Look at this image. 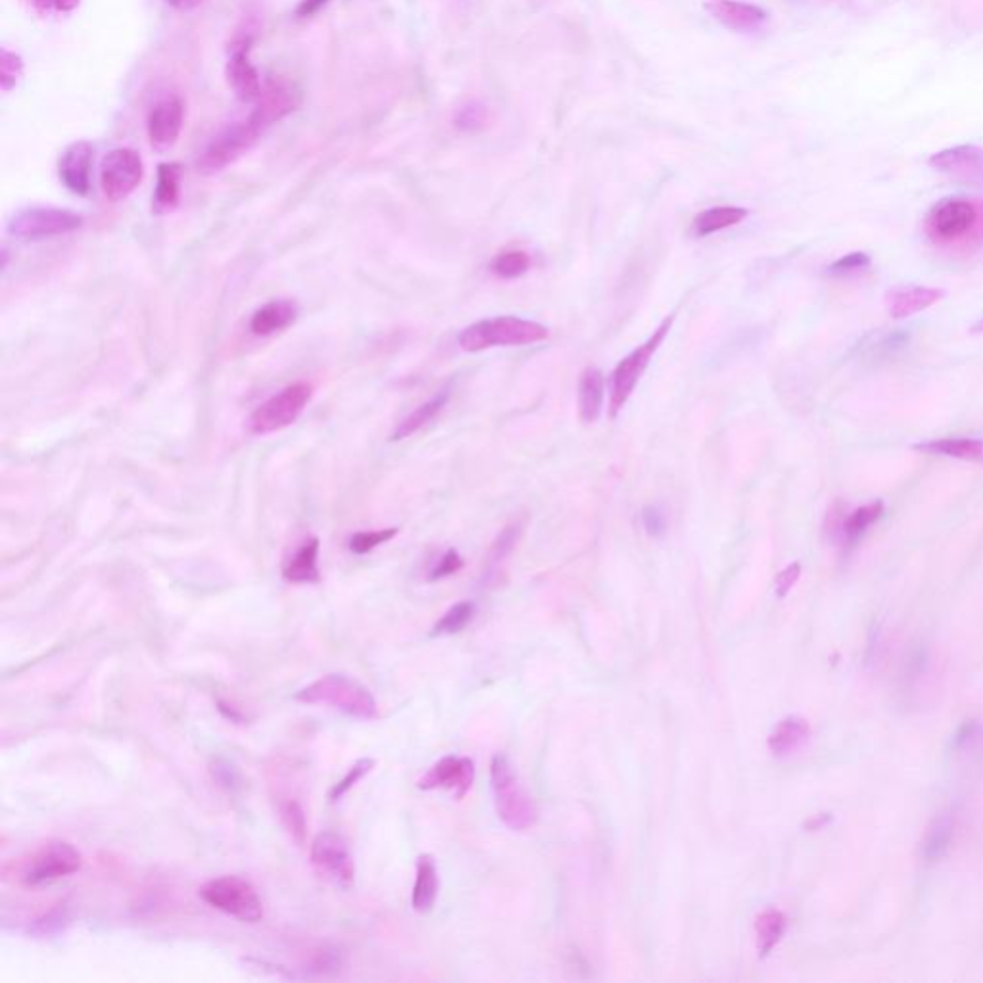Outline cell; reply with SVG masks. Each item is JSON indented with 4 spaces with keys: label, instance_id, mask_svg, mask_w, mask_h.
Instances as JSON below:
<instances>
[{
    "label": "cell",
    "instance_id": "cell-38",
    "mask_svg": "<svg viewBox=\"0 0 983 983\" xmlns=\"http://www.w3.org/2000/svg\"><path fill=\"white\" fill-rule=\"evenodd\" d=\"M66 922H68V911H66L64 905H58L52 911L43 914L41 918H37L29 926V932L33 936L39 937L56 936V934H60L66 928Z\"/></svg>",
    "mask_w": 983,
    "mask_h": 983
},
{
    "label": "cell",
    "instance_id": "cell-12",
    "mask_svg": "<svg viewBox=\"0 0 983 983\" xmlns=\"http://www.w3.org/2000/svg\"><path fill=\"white\" fill-rule=\"evenodd\" d=\"M143 158L133 148L110 150L100 166V185L108 200L120 202L143 181Z\"/></svg>",
    "mask_w": 983,
    "mask_h": 983
},
{
    "label": "cell",
    "instance_id": "cell-27",
    "mask_svg": "<svg viewBox=\"0 0 983 983\" xmlns=\"http://www.w3.org/2000/svg\"><path fill=\"white\" fill-rule=\"evenodd\" d=\"M319 538L306 540L283 567V578L294 584H313L319 582Z\"/></svg>",
    "mask_w": 983,
    "mask_h": 983
},
{
    "label": "cell",
    "instance_id": "cell-47",
    "mask_svg": "<svg viewBox=\"0 0 983 983\" xmlns=\"http://www.w3.org/2000/svg\"><path fill=\"white\" fill-rule=\"evenodd\" d=\"M480 123H482V108L480 106L463 108L459 118H457V125L463 129H473L475 125H480Z\"/></svg>",
    "mask_w": 983,
    "mask_h": 983
},
{
    "label": "cell",
    "instance_id": "cell-32",
    "mask_svg": "<svg viewBox=\"0 0 983 983\" xmlns=\"http://www.w3.org/2000/svg\"><path fill=\"white\" fill-rule=\"evenodd\" d=\"M448 400H450V394H448V392H440L438 396H434L432 400L425 402L423 406L413 409V411L409 413L408 417H404V419H402V421L396 425V429H394V432H392L390 440H404V438L411 436L413 432L423 429L427 423H431L432 419H434V417H436V415H438L442 409L446 408Z\"/></svg>",
    "mask_w": 983,
    "mask_h": 983
},
{
    "label": "cell",
    "instance_id": "cell-25",
    "mask_svg": "<svg viewBox=\"0 0 983 983\" xmlns=\"http://www.w3.org/2000/svg\"><path fill=\"white\" fill-rule=\"evenodd\" d=\"M912 448L930 456L955 457L960 461L983 465V438H937L918 442Z\"/></svg>",
    "mask_w": 983,
    "mask_h": 983
},
{
    "label": "cell",
    "instance_id": "cell-41",
    "mask_svg": "<svg viewBox=\"0 0 983 983\" xmlns=\"http://www.w3.org/2000/svg\"><path fill=\"white\" fill-rule=\"evenodd\" d=\"M212 776H214L217 784L221 788H225L227 792H239L242 788V774H240L239 768L227 759H216L212 763Z\"/></svg>",
    "mask_w": 983,
    "mask_h": 983
},
{
    "label": "cell",
    "instance_id": "cell-34",
    "mask_svg": "<svg viewBox=\"0 0 983 983\" xmlns=\"http://www.w3.org/2000/svg\"><path fill=\"white\" fill-rule=\"evenodd\" d=\"M488 267L500 279H519L530 269V256L525 250H509L496 256Z\"/></svg>",
    "mask_w": 983,
    "mask_h": 983
},
{
    "label": "cell",
    "instance_id": "cell-51",
    "mask_svg": "<svg viewBox=\"0 0 983 983\" xmlns=\"http://www.w3.org/2000/svg\"><path fill=\"white\" fill-rule=\"evenodd\" d=\"M970 333H972V335H983V317L982 319H978V321H976V323L970 327Z\"/></svg>",
    "mask_w": 983,
    "mask_h": 983
},
{
    "label": "cell",
    "instance_id": "cell-31",
    "mask_svg": "<svg viewBox=\"0 0 983 983\" xmlns=\"http://www.w3.org/2000/svg\"><path fill=\"white\" fill-rule=\"evenodd\" d=\"M786 926H788V920H786L784 912L776 911V909H767L757 916L755 932H757V951H759L761 959H765L774 951V947L780 943V939L786 932Z\"/></svg>",
    "mask_w": 983,
    "mask_h": 983
},
{
    "label": "cell",
    "instance_id": "cell-14",
    "mask_svg": "<svg viewBox=\"0 0 983 983\" xmlns=\"http://www.w3.org/2000/svg\"><path fill=\"white\" fill-rule=\"evenodd\" d=\"M928 164L939 173L949 175L951 179L983 187V148L976 144H960L953 148H945L930 156Z\"/></svg>",
    "mask_w": 983,
    "mask_h": 983
},
{
    "label": "cell",
    "instance_id": "cell-35",
    "mask_svg": "<svg viewBox=\"0 0 983 983\" xmlns=\"http://www.w3.org/2000/svg\"><path fill=\"white\" fill-rule=\"evenodd\" d=\"M281 820H283L288 834L292 836V840L296 841L298 845H304L306 832H308V822H306V815H304V809L300 807V803H296V801L283 803L281 805Z\"/></svg>",
    "mask_w": 983,
    "mask_h": 983
},
{
    "label": "cell",
    "instance_id": "cell-40",
    "mask_svg": "<svg viewBox=\"0 0 983 983\" xmlns=\"http://www.w3.org/2000/svg\"><path fill=\"white\" fill-rule=\"evenodd\" d=\"M373 768H375V759H360L358 763H354V767L350 768V770L346 772V776H344L340 782H336L335 788L331 790V795H329V797H331V801H333V803L340 801V799H342L346 793L350 792V790H352V788H354V786L360 782L361 778H365V776H367V774H369Z\"/></svg>",
    "mask_w": 983,
    "mask_h": 983
},
{
    "label": "cell",
    "instance_id": "cell-1",
    "mask_svg": "<svg viewBox=\"0 0 983 983\" xmlns=\"http://www.w3.org/2000/svg\"><path fill=\"white\" fill-rule=\"evenodd\" d=\"M924 233L937 248L974 250L983 244V204L968 198H943L924 217Z\"/></svg>",
    "mask_w": 983,
    "mask_h": 983
},
{
    "label": "cell",
    "instance_id": "cell-44",
    "mask_svg": "<svg viewBox=\"0 0 983 983\" xmlns=\"http://www.w3.org/2000/svg\"><path fill=\"white\" fill-rule=\"evenodd\" d=\"M465 561L463 557L456 552V550H448L444 553L438 563L432 567L431 575H429V580H440V578H446V576L456 575L461 569H463Z\"/></svg>",
    "mask_w": 983,
    "mask_h": 983
},
{
    "label": "cell",
    "instance_id": "cell-8",
    "mask_svg": "<svg viewBox=\"0 0 983 983\" xmlns=\"http://www.w3.org/2000/svg\"><path fill=\"white\" fill-rule=\"evenodd\" d=\"M312 384L294 383L271 396L250 415V431L254 434H271L292 425L312 400Z\"/></svg>",
    "mask_w": 983,
    "mask_h": 983
},
{
    "label": "cell",
    "instance_id": "cell-24",
    "mask_svg": "<svg viewBox=\"0 0 983 983\" xmlns=\"http://www.w3.org/2000/svg\"><path fill=\"white\" fill-rule=\"evenodd\" d=\"M605 400V377L598 367L582 371L578 381V413L584 423H596L600 419Z\"/></svg>",
    "mask_w": 983,
    "mask_h": 983
},
{
    "label": "cell",
    "instance_id": "cell-28",
    "mask_svg": "<svg viewBox=\"0 0 983 983\" xmlns=\"http://www.w3.org/2000/svg\"><path fill=\"white\" fill-rule=\"evenodd\" d=\"M438 895V870L432 855H421L411 893V905L417 912H431Z\"/></svg>",
    "mask_w": 983,
    "mask_h": 983
},
{
    "label": "cell",
    "instance_id": "cell-39",
    "mask_svg": "<svg viewBox=\"0 0 983 983\" xmlns=\"http://www.w3.org/2000/svg\"><path fill=\"white\" fill-rule=\"evenodd\" d=\"M870 265H872V258L866 252H851V254H845L840 260H836L834 264L828 265L826 275H830V277H851V275L863 273Z\"/></svg>",
    "mask_w": 983,
    "mask_h": 983
},
{
    "label": "cell",
    "instance_id": "cell-13",
    "mask_svg": "<svg viewBox=\"0 0 983 983\" xmlns=\"http://www.w3.org/2000/svg\"><path fill=\"white\" fill-rule=\"evenodd\" d=\"M884 509L882 500L861 505L853 511H847L843 502H836L826 515V532L843 550H851L863 540L868 528L882 519Z\"/></svg>",
    "mask_w": 983,
    "mask_h": 983
},
{
    "label": "cell",
    "instance_id": "cell-50",
    "mask_svg": "<svg viewBox=\"0 0 983 983\" xmlns=\"http://www.w3.org/2000/svg\"><path fill=\"white\" fill-rule=\"evenodd\" d=\"M202 0H168L169 6H173L175 10H181V12H187V10H192L200 4Z\"/></svg>",
    "mask_w": 983,
    "mask_h": 983
},
{
    "label": "cell",
    "instance_id": "cell-30",
    "mask_svg": "<svg viewBox=\"0 0 983 983\" xmlns=\"http://www.w3.org/2000/svg\"><path fill=\"white\" fill-rule=\"evenodd\" d=\"M749 212L740 206H717L701 212L694 219V233L697 237H709L713 233H719L722 229L734 227L742 223Z\"/></svg>",
    "mask_w": 983,
    "mask_h": 983
},
{
    "label": "cell",
    "instance_id": "cell-48",
    "mask_svg": "<svg viewBox=\"0 0 983 983\" xmlns=\"http://www.w3.org/2000/svg\"><path fill=\"white\" fill-rule=\"evenodd\" d=\"M327 4H329V0H300L296 6V16L298 18H312Z\"/></svg>",
    "mask_w": 983,
    "mask_h": 983
},
{
    "label": "cell",
    "instance_id": "cell-19",
    "mask_svg": "<svg viewBox=\"0 0 983 983\" xmlns=\"http://www.w3.org/2000/svg\"><path fill=\"white\" fill-rule=\"evenodd\" d=\"M705 10L722 27L736 33L755 31L768 20L767 10L740 0H709L705 2Z\"/></svg>",
    "mask_w": 983,
    "mask_h": 983
},
{
    "label": "cell",
    "instance_id": "cell-22",
    "mask_svg": "<svg viewBox=\"0 0 983 983\" xmlns=\"http://www.w3.org/2000/svg\"><path fill=\"white\" fill-rule=\"evenodd\" d=\"M957 828H959V815L953 809L934 816V820L928 824V828L924 832L922 845H920L922 859L926 863L941 861L953 847Z\"/></svg>",
    "mask_w": 983,
    "mask_h": 983
},
{
    "label": "cell",
    "instance_id": "cell-37",
    "mask_svg": "<svg viewBox=\"0 0 983 983\" xmlns=\"http://www.w3.org/2000/svg\"><path fill=\"white\" fill-rule=\"evenodd\" d=\"M398 534V528H384V530H365V532H356L352 538H350V550L356 553V555H365V553L373 552L375 548H379L384 542L392 540L394 536Z\"/></svg>",
    "mask_w": 983,
    "mask_h": 983
},
{
    "label": "cell",
    "instance_id": "cell-46",
    "mask_svg": "<svg viewBox=\"0 0 983 983\" xmlns=\"http://www.w3.org/2000/svg\"><path fill=\"white\" fill-rule=\"evenodd\" d=\"M33 4L43 12H72L79 0H33Z\"/></svg>",
    "mask_w": 983,
    "mask_h": 983
},
{
    "label": "cell",
    "instance_id": "cell-18",
    "mask_svg": "<svg viewBox=\"0 0 983 983\" xmlns=\"http://www.w3.org/2000/svg\"><path fill=\"white\" fill-rule=\"evenodd\" d=\"M225 77L235 96L242 102H258L264 93L262 77L250 62V43L233 50L225 66Z\"/></svg>",
    "mask_w": 983,
    "mask_h": 983
},
{
    "label": "cell",
    "instance_id": "cell-7",
    "mask_svg": "<svg viewBox=\"0 0 983 983\" xmlns=\"http://www.w3.org/2000/svg\"><path fill=\"white\" fill-rule=\"evenodd\" d=\"M264 131L250 120L237 121L221 129L216 137L206 144L196 160V168L204 175H212L237 162L254 144L260 141Z\"/></svg>",
    "mask_w": 983,
    "mask_h": 983
},
{
    "label": "cell",
    "instance_id": "cell-4",
    "mask_svg": "<svg viewBox=\"0 0 983 983\" xmlns=\"http://www.w3.org/2000/svg\"><path fill=\"white\" fill-rule=\"evenodd\" d=\"M492 786L496 792V811L505 826L515 832L530 830L538 822V807L513 772L505 755H496L490 765Z\"/></svg>",
    "mask_w": 983,
    "mask_h": 983
},
{
    "label": "cell",
    "instance_id": "cell-36",
    "mask_svg": "<svg viewBox=\"0 0 983 983\" xmlns=\"http://www.w3.org/2000/svg\"><path fill=\"white\" fill-rule=\"evenodd\" d=\"M24 77V60L20 54L12 50H2L0 56V87L4 93H10L20 79Z\"/></svg>",
    "mask_w": 983,
    "mask_h": 983
},
{
    "label": "cell",
    "instance_id": "cell-15",
    "mask_svg": "<svg viewBox=\"0 0 983 983\" xmlns=\"http://www.w3.org/2000/svg\"><path fill=\"white\" fill-rule=\"evenodd\" d=\"M475 782V763L469 757H444L417 782L421 790H450L463 799Z\"/></svg>",
    "mask_w": 983,
    "mask_h": 983
},
{
    "label": "cell",
    "instance_id": "cell-33",
    "mask_svg": "<svg viewBox=\"0 0 983 983\" xmlns=\"http://www.w3.org/2000/svg\"><path fill=\"white\" fill-rule=\"evenodd\" d=\"M475 617V603L473 601H461L454 607L446 611V615L434 624L432 636H446V634H457L461 632L467 624Z\"/></svg>",
    "mask_w": 983,
    "mask_h": 983
},
{
    "label": "cell",
    "instance_id": "cell-5",
    "mask_svg": "<svg viewBox=\"0 0 983 983\" xmlns=\"http://www.w3.org/2000/svg\"><path fill=\"white\" fill-rule=\"evenodd\" d=\"M672 321H674V317H667L642 346H638L634 352H630L615 367L613 377H611V400H609V417L611 419H617V415L623 411L626 402L630 400L632 392L636 390V384L640 383L642 375L646 373V369L649 367V361L653 360L655 352L659 350V346L665 342V338L669 335Z\"/></svg>",
    "mask_w": 983,
    "mask_h": 983
},
{
    "label": "cell",
    "instance_id": "cell-29",
    "mask_svg": "<svg viewBox=\"0 0 983 983\" xmlns=\"http://www.w3.org/2000/svg\"><path fill=\"white\" fill-rule=\"evenodd\" d=\"M181 179H183L181 164L166 162L158 166V183L154 191V210L158 214L177 208L181 198Z\"/></svg>",
    "mask_w": 983,
    "mask_h": 983
},
{
    "label": "cell",
    "instance_id": "cell-43",
    "mask_svg": "<svg viewBox=\"0 0 983 983\" xmlns=\"http://www.w3.org/2000/svg\"><path fill=\"white\" fill-rule=\"evenodd\" d=\"M642 525L646 528L649 536L659 538V536H663L667 532L669 521H667L665 511L659 505H648L642 511Z\"/></svg>",
    "mask_w": 983,
    "mask_h": 983
},
{
    "label": "cell",
    "instance_id": "cell-10",
    "mask_svg": "<svg viewBox=\"0 0 983 983\" xmlns=\"http://www.w3.org/2000/svg\"><path fill=\"white\" fill-rule=\"evenodd\" d=\"M83 225V217L62 208H27L8 223V235L22 240L68 235Z\"/></svg>",
    "mask_w": 983,
    "mask_h": 983
},
{
    "label": "cell",
    "instance_id": "cell-45",
    "mask_svg": "<svg viewBox=\"0 0 983 983\" xmlns=\"http://www.w3.org/2000/svg\"><path fill=\"white\" fill-rule=\"evenodd\" d=\"M799 576H801V563H797V561L788 565L782 573H778L776 576V596L786 598L793 586L797 584Z\"/></svg>",
    "mask_w": 983,
    "mask_h": 983
},
{
    "label": "cell",
    "instance_id": "cell-20",
    "mask_svg": "<svg viewBox=\"0 0 983 983\" xmlns=\"http://www.w3.org/2000/svg\"><path fill=\"white\" fill-rule=\"evenodd\" d=\"M185 120V106L179 96L158 102L148 116V137L154 146L168 148L179 139Z\"/></svg>",
    "mask_w": 983,
    "mask_h": 983
},
{
    "label": "cell",
    "instance_id": "cell-6",
    "mask_svg": "<svg viewBox=\"0 0 983 983\" xmlns=\"http://www.w3.org/2000/svg\"><path fill=\"white\" fill-rule=\"evenodd\" d=\"M202 901L240 922H258L264 918V905L256 888L240 876H221L198 889Z\"/></svg>",
    "mask_w": 983,
    "mask_h": 983
},
{
    "label": "cell",
    "instance_id": "cell-21",
    "mask_svg": "<svg viewBox=\"0 0 983 983\" xmlns=\"http://www.w3.org/2000/svg\"><path fill=\"white\" fill-rule=\"evenodd\" d=\"M945 292L932 287H897L886 292V310L891 319H907L926 312L941 302Z\"/></svg>",
    "mask_w": 983,
    "mask_h": 983
},
{
    "label": "cell",
    "instance_id": "cell-3",
    "mask_svg": "<svg viewBox=\"0 0 983 983\" xmlns=\"http://www.w3.org/2000/svg\"><path fill=\"white\" fill-rule=\"evenodd\" d=\"M550 336L546 325L513 315L484 319L463 329L457 342L465 352H482L494 346H523L542 342Z\"/></svg>",
    "mask_w": 983,
    "mask_h": 983
},
{
    "label": "cell",
    "instance_id": "cell-9",
    "mask_svg": "<svg viewBox=\"0 0 983 983\" xmlns=\"http://www.w3.org/2000/svg\"><path fill=\"white\" fill-rule=\"evenodd\" d=\"M315 872L336 888L350 889L356 882V863L348 843L336 832H323L312 843Z\"/></svg>",
    "mask_w": 983,
    "mask_h": 983
},
{
    "label": "cell",
    "instance_id": "cell-26",
    "mask_svg": "<svg viewBox=\"0 0 983 983\" xmlns=\"http://www.w3.org/2000/svg\"><path fill=\"white\" fill-rule=\"evenodd\" d=\"M809 738H811V726L807 720L801 717H786L774 726L768 738V749L776 757H788L807 744Z\"/></svg>",
    "mask_w": 983,
    "mask_h": 983
},
{
    "label": "cell",
    "instance_id": "cell-11",
    "mask_svg": "<svg viewBox=\"0 0 983 983\" xmlns=\"http://www.w3.org/2000/svg\"><path fill=\"white\" fill-rule=\"evenodd\" d=\"M81 866L83 855L72 843L50 841L25 864L24 882L27 886H43L79 872Z\"/></svg>",
    "mask_w": 983,
    "mask_h": 983
},
{
    "label": "cell",
    "instance_id": "cell-2",
    "mask_svg": "<svg viewBox=\"0 0 983 983\" xmlns=\"http://www.w3.org/2000/svg\"><path fill=\"white\" fill-rule=\"evenodd\" d=\"M296 701L308 705H329L354 719L375 720L379 717V707L369 688L346 674H327L300 690Z\"/></svg>",
    "mask_w": 983,
    "mask_h": 983
},
{
    "label": "cell",
    "instance_id": "cell-16",
    "mask_svg": "<svg viewBox=\"0 0 983 983\" xmlns=\"http://www.w3.org/2000/svg\"><path fill=\"white\" fill-rule=\"evenodd\" d=\"M300 100L302 96L292 85L283 81H271L267 87H264V93L248 118L265 131L273 123L283 120L290 112H294Z\"/></svg>",
    "mask_w": 983,
    "mask_h": 983
},
{
    "label": "cell",
    "instance_id": "cell-49",
    "mask_svg": "<svg viewBox=\"0 0 983 983\" xmlns=\"http://www.w3.org/2000/svg\"><path fill=\"white\" fill-rule=\"evenodd\" d=\"M217 709H219V713H221V715H223L225 719L231 720V722H244V717H242V713H240V711H237V709H235L233 705H229V703H225L223 699H219V701H217Z\"/></svg>",
    "mask_w": 983,
    "mask_h": 983
},
{
    "label": "cell",
    "instance_id": "cell-23",
    "mask_svg": "<svg viewBox=\"0 0 983 983\" xmlns=\"http://www.w3.org/2000/svg\"><path fill=\"white\" fill-rule=\"evenodd\" d=\"M298 317V304L292 300H271L250 319V331L254 335L269 336L285 331Z\"/></svg>",
    "mask_w": 983,
    "mask_h": 983
},
{
    "label": "cell",
    "instance_id": "cell-42",
    "mask_svg": "<svg viewBox=\"0 0 983 983\" xmlns=\"http://www.w3.org/2000/svg\"><path fill=\"white\" fill-rule=\"evenodd\" d=\"M521 530H523V525L521 523H511L509 527H505L500 536L496 538L492 550H490V561L492 563H502L505 557L511 553V550L515 548L519 536H521Z\"/></svg>",
    "mask_w": 983,
    "mask_h": 983
},
{
    "label": "cell",
    "instance_id": "cell-17",
    "mask_svg": "<svg viewBox=\"0 0 983 983\" xmlns=\"http://www.w3.org/2000/svg\"><path fill=\"white\" fill-rule=\"evenodd\" d=\"M93 158H95V148L89 141H77L64 150L58 162V173L68 191L79 196L89 194Z\"/></svg>",
    "mask_w": 983,
    "mask_h": 983
}]
</instances>
